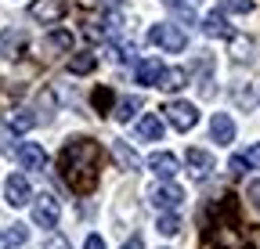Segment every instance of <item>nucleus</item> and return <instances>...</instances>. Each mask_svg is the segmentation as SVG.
<instances>
[{
  "label": "nucleus",
  "mask_w": 260,
  "mask_h": 249,
  "mask_svg": "<svg viewBox=\"0 0 260 249\" xmlns=\"http://www.w3.org/2000/svg\"><path fill=\"white\" fill-rule=\"evenodd\" d=\"M228 170H232V177H246L253 166L246 163V155H232V159H228Z\"/></svg>",
  "instance_id": "27"
},
{
  "label": "nucleus",
  "mask_w": 260,
  "mask_h": 249,
  "mask_svg": "<svg viewBox=\"0 0 260 249\" xmlns=\"http://www.w3.org/2000/svg\"><path fill=\"white\" fill-rule=\"evenodd\" d=\"M162 112H167V123L174 130H181V134H188L195 123H199V109H195L191 101H167Z\"/></svg>",
  "instance_id": "4"
},
{
  "label": "nucleus",
  "mask_w": 260,
  "mask_h": 249,
  "mask_svg": "<svg viewBox=\"0 0 260 249\" xmlns=\"http://www.w3.org/2000/svg\"><path fill=\"white\" fill-rule=\"evenodd\" d=\"M112 58L119 61V65H126V61H134V44H112Z\"/></svg>",
  "instance_id": "26"
},
{
  "label": "nucleus",
  "mask_w": 260,
  "mask_h": 249,
  "mask_svg": "<svg viewBox=\"0 0 260 249\" xmlns=\"http://www.w3.org/2000/svg\"><path fill=\"white\" fill-rule=\"evenodd\" d=\"M232 58L235 61H249L253 58V40L249 37H232Z\"/></svg>",
  "instance_id": "22"
},
{
  "label": "nucleus",
  "mask_w": 260,
  "mask_h": 249,
  "mask_svg": "<svg viewBox=\"0 0 260 249\" xmlns=\"http://www.w3.org/2000/svg\"><path fill=\"white\" fill-rule=\"evenodd\" d=\"M148 44L162 47L167 54H181L188 47V33H184L181 25H174V22H159V25L148 29Z\"/></svg>",
  "instance_id": "2"
},
{
  "label": "nucleus",
  "mask_w": 260,
  "mask_h": 249,
  "mask_svg": "<svg viewBox=\"0 0 260 249\" xmlns=\"http://www.w3.org/2000/svg\"><path fill=\"white\" fill-rule=\"evenodd\" d=\"M184 163H188V173H191L195 181H206V177L213 173V155H210L206 148H188V152H184Z\"/></svg>",
  "instance_id": "8"
},
{
  "label": "nucleus",
  "mask_w": 260,
  "mask_h": 249,
  "mask_svg": "<svg viewBox=\"0 0 260 249\" xmlns=\"http://www.w3.org/2000/svg\"><path fill=\"white\" fill-rule=\"evenodd\" d=\"M148 202H152V206H155L159 213H162V209H177V206L184 202V192L177 188L174 181H159L155 188L148 192Z\"/></svg>",
  "instance_id": "5"
},
{
  "label": "nucleus",
  "mask_w": 260,
  "mask_h": 249,
  "mask_svg": "<svg viewBox=\"0 0 260 249\" xmlns=\"http://www.w3.org/2000/svg\"><path fill=\"white\" fill-rule=\"evenodd\" d=\"M123 249H145V242H141V235H134V238H126V245Z\"/></svg>",
  "instance_id": "32"
},
{
  "label": "nucleus",
  "mask_w": 260,
  "mask_h": 249,
  "mask_svg": "<svg viewBox=\"0 0 260 249\" xmlns=\"http://www.w3.org/2000/svg\"><path fill=\"white\" fill-rule=\"evenodd\" d=\"M155 87H159V90H167V94H177V90L188 87V69H162V76H159Z\"/></svg>",
  "instance_id": "14"
},
{
  "label": "nucleus",
  "mask_w": 260,
  "mask_h": 249,
  "mask_svg": "<svg viewBox=\"0 0 260 249\" xmlns=\"http://www.w3.org/2000/svg\"><path fill=\"white\" fill-rule=\"evenodd\" d=\"M242 155H246V163H249L253 170H260V145H249Z\"/></svg>",
  "instance_id": "28"
},
{
  "label": "nucleus",
  "mask_w": 260,
  "mask_h": 249,
  "mask_svg": "<svg viewBox=\"0 0 260 249\" xmlns=\"http://www.w3.org/2000/svg\"><path fill=\"white\" fill-rule=\"evenodd\" d=\"M65 69H69L73 76H87V73H94V69H98V58H94L90 51H83V54H73Z\"/></svg>",
  "instance_id": "20"
},
{
  "label": "nucleus",
  "mask_w": 260,
  "mask_h": 249,
  "mask_svg": "<svg viewBox=\"0 0 260 249\" xmlns=\"http://www.w3.org/2000/svg\"><path fill=\"white\" fill-rule=\"evenodd\" d=\"M32 127H37L32 109H15V112H8V130H11V134H25V130H32Z\"/></svg>",
  "instance_id": "17"
},
{
  "label": "nucleus",
  "mask_w": 260,
  "mask_h": 249,
  "mask_svg": "<svg viewBox=\"0 0 260 249\" xmlns=\"http://www.w3.org/2000/svg\"><path fill=\"white\" fill-rule=\"evenodd\" d=\"M112 155H116V163H119L123 170H130V173H134V170H141V159H138V152L130 148L126 141H112Z\"/></svg>",
  "instance_id": "16"
},
{
  "label": "nucleus",
  "mask_w": 260,
  "mask_h": 249,
  "mask_svg": "<svg viewBox=\"0 0 260 249\" xmlns=\"http://www.w3.org/2000/svg\"><path fill=\"white\" fill-rule=\"evenodd\" d=\"M162 137V119L155 112H145L138 119V141H159Z\"/></svg>",
  "instance_id": "15"
},
{
  "label": "nucleus",
  "mask_w": 260,
  "mask_h": 249,
  "mask_svg": "<svg viewBox=\"0 0 260 249\" xmlns=\"http://www.w3.org/2000/svg\"><path fill=\"white\" fill-rule=\"evenodd\" d=\"M102 4H105V8H116V4H119V0H102Z\"/></svg>",
  "instance_id": "33"
},
{
  "label": "nucleus",
  "mask_w": 260,
  "mask_h": 249,
  "mask_svg": "<svg viewBox=\"0 0 260 249\" xmlns=\"http://www.w3.org/2000/svg\"><path fill=\"white\" fill-rule=\"evenodd\" d=\"M44 249H73V245H69V238H65V235H51Z\"/></svg>",
  "instance_id": "30"
},
{
  "label": "nucleus",
  "mask_w": 260,
  "mask_h": 249,
  "mask_svg": "<svg viewBox=\"0 0 260 249\" xmlns=\"http://www.w3.org/2000/svg\"><path fill=\"white\" fill-rule=\"evenodd\" d=\"M18 163H22V170H32V173L47 170V152H44V145L25 141V145L18 148Z\"/></svg>",
  "instance_id": "10"
},
{
  "label": "nucleus",
  "mask_w": 260,
  "mask_h": 249,
  "mask_svg": "<svg viewBox=\"0 0 260 249\" xmlns=\"http://www.w3.org/2000/svg\"><path fill=\"white\" fill-rule=\"evenodd\" d=\"M61 177L73 184L76 192H87L94 184V166H98V145L87 137H73L61 152Z\"/></svg>",
  "instance_id": "1"
},
{
  "label": "nucleus",
  "mask_w": 260,
  "mask_h": 249,
  "mask_svg": "<svg viewBox=\"0 0 260 249\" xmlns=\"http://www.w3.org/2000/svg\"><path fill=\"white\" fill-rule=\"evenodd\" d=\"M47 47H54V51H73V33H65V29H54V33L47 37Z\"/></svg>",
  "instance_id": "23"
},
{
  "label": "nucleus",
  "mask_w": 260,
  "mask_h": 249,
  "mask_svg": "<svg viewBox=\"0 0 260 249\" xmlns=\"http://www.w3.org/2000/svg\"><path fill=\"white\" fill-rule=\"evenodd\" d=\"M246 199L260 209V181H249V188H246Z\"/></svg>",
  "instance_id": "29"
},
{
  "label": "nucleus",
  "mask_w": 260,
  "mask_h": 249,
  "mask_svg": "<svg viewBox=\"0 0 260 249\" xmlns=\"http://www.w3.org/2000/svg\"><path fill=\"white\" fill-rule=\"evenodd\" d=\"M83 249H105V238H102V235H87Z\"/></svg>",
  "instance_id": "31"
},
{
  "label": "nucleus",
  "mask_w": 260,
  "mask_h": 249,
  "mask_svg": "<svg viewBox=\"0 0 260 249\" xmlns=\"http://www.w3.org/2000/svg\"><path fill=\"white\" fill-rule=\"evenodd\" d=\"M155 231L167 235V238H174V235L181 231V217H177V209H162L159 221H155Z\"/></svg>",
  "instance_id": "21"
},
{
  "label": "nucleus",
  "mask_w": 260,
  "mask_h": 249,
  "mask_svg": "<svg viewBox=\"0 0 260 249\" xmlns=\"http://www.w3.org/2000/svg\"><path fill=\"white\" fill-rule=\"evenodd\" d=\"M210 137H213V145H232V141H235V119L228 116V112H213V119H210Z\"/></svg>",
  "instance_id": "12"
},
{
  "label": "nucleus",
  "mask_w": 260,
  "mask_h": 249,
  "mask_svg": "<svg viewBox=\"0 0 260 249\" xmlns=\"http://www.w3.org/2000/svg\"><path fill=\"white\" fill-rule=\"evenodd\" d=\"M220 11L224 15H249L253 11V0H220Z\"/></svg>",
  "instance_id": "24"
},
{
  "label": "nucleus",
  "mask_w": 260,
  "mask_h": 249,
  "mask_svg": "<svg viewBox=\"0 0 260 249\" xmlns=\"http://www.w3.org/2000/svg\"><path fill=\"white\" fill-rule=\"evenodd\" d=\"M29 242V228L25 224H11L0 231V249H15V245H25Z\"/></svg>",
  "instance_id": "18"
},
{
  "label": "nucleus",
  "mask_w": 260,
  "mask_h": 249,
  "mask_svg": "<svg viewBox=\"0 0 260 249\" xmlns=\"http://www.w3.org/2000/svg\"><path fill=\"white\" fill-rule=\"evenodd\" d=\"M148 170H152L159 181H174L177 170H181V163H177L174 152H152V155H148Z\"/></svg>",
  "instance_id": "9"
},
{
  "label": "nucleus",
  "mask_w": 260,
  "mask_h": 249,
  "mask_svg": "<svg viewBox=\"0 0 260 249\" xmlns=\"http://www.w3.org/2000/svg\"><path fill=\"white\" fill-rule=\"evenodd\" d=\"M162 4H167V8H174L184 22H191L195 18V0H162Z\"/></svg>",
  "instance_id": "25"
},
{
  "label": "nucleus",
  "mask_w": 260,
  "mask_h": 249,
  "mask_svg": "<svg viewBox=\"0 0 260 249\" xmlns=\"http://www.w3.org/2000/svg\"><path fill=\"white\" fill-rule=\"evenodd\" d=\"M65 15V0H32L29 4V18L40 25H54Z\"/></svg>",
  "instance_id": "7"
},
{
  "label": "nucleus",
  "mask_w": 260,
  "mask_h": 249,
  "mask_svg": "<svg viewBox=\"0 0 260 249\" xmlns=\"http://www.w3.org/2000/svg\"><path fill=\"white\" fill-rule=\"evenodd\" d=\"M138 112H141V98H134V94H130V98H119V101H116V109H112L116 123H130Z\"/></svg>",
  "instance_id": "19"
},
{
  "label": "nucleus",
  "mask_w": 260,
  "mask_h": 249,
  "mask_svg": "<svg viewBox=\"0 0 260 249\" xmlns=\"http://www.w3.org/2000/svg\"><path fill=\"white\" fill-rule=\"evenodd\" d=\"M58 221H61V202H58L51 192L32 195V224L51 231V228H58Z\"/></svg>",
  "instance_id": "3"
},
{
  "label": "nucleus",
  "mask_w": 260,
  "mask_h": 249,
  "mask_svg": "<svg viewBox=\"0 0 260 249\" xmlns=\"http://www.w3.org/2000/svg\"><path fill=\"white\" fill-rule=\"evenodd\" d=\"M4 199H8V206H15V209H22V206L32 202V188H29L25 173H11V177L4 181Z\"/></svg>",
  "instance_id": "6"
},
{
  "label": "nucleus",
  "mask_w": 260,
  "mask_h": 249,
  "mask_svg": "<svg viewBox=\"0 0 260 249\" xmlns=\"http://www.w3.org/2000/svg\"><path fill=\"white\" fill-rule=\"evenodd\" d=\"M159 76H162V61H159L155 54H148V58L134 61V83H141V87H155V83H159Z\"/></svg>",
  "instance_id": "11"
},
{
  "label": "nucleus",
  "mask_w": 260,
  "mask_h": 249,
  "mask_svg": "<svg viewBox=\"0 0 260 249\" xmlns=\"http://www.w3.org/2000/svg\"><path fill=\"white\" fill-rule=\"evenodd\" d=\"M199 29H203L206 37H213V40H232V37H235V33H232V25H228V18H224V11H220V8H217V11H210V15L203 18V25H199Z\"/></svg>",
  "instance_id": "13"
}]
</instances>
